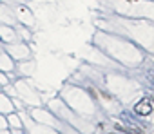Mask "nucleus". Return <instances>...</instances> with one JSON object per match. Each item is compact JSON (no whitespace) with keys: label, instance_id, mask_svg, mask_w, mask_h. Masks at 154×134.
Masks as SVG:
<instances>
[{"label":"nucleus","instance_id":"nucleus-2","mask_svg":"<svg viewBox=\"0 0 154 134\" xmlns=\"http://www.w3.org/2000/svg\"><path fill=\"white\" fill-rule=\"evenodd\" d=\"M111 134H112V132H111Z\"/></svg>","mask_w":154,"mask_h":134},{"label":"nucleus","instance_id":"nucleus-1","mask_svg":"<svg viewBox=\"0 0 154 134\" xmlns=\"http://www.w3.org/2000/svg\"><path fill=\"white\" fill-rule=\"evenodd\" d=\"M152 111H154V109H152V102H150L149 98L140 100V102L136 103V107H134V112H136L138 116H149Z\"/></svg>","mask_w":154,"mask_h":134}]
</instances>
